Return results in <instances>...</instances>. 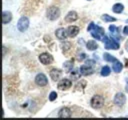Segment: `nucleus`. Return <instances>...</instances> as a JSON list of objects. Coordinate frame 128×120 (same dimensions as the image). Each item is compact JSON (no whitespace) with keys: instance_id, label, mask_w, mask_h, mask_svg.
I'll use <instances>...</instances> for the list:
<instances>
[{"instance_id":"nucleus-30","label":"nucleus","mask_w":128,"mask_h":120,"mask_svg":"<svg viewBox=\"0 0 128 120\" xmlns=\"http://www.w3.org/2000/svg\"><path fill=\"white\" fill-rule=\"evenodd\" d=\"M5 52H6V47L3 46V56H5Z\"/></svg>"},{"instance_id":"nucleus-14","label":"nucleus","mask_w":128,"mask_h":120,"mask_svg":"<svg viewBox=\"0 0 128 120\" xmlns=\"http://www.w3.org/2000/svg\"><path fill=\"white\" fill-rule=\"evenodd\" d=\"M78 33H79V28H78L77 26L72 25V26H69V27L67 28V34H68V36H70V37H75Z\"/></svg>"},{"instance_id":"nucleus-2","label":"nucleus","mask_w":128,"mask_h":120,"mask_svg":"<svg viewBox=\"0 0 128 120\" xmlns=\"http://www.w3.org/2000/svg\"><path fill=\"white\" fill-rule=\"evenodd\" d=\"M102 41L104 42L106 49H114V50H117L119 48V43L116 40H114V39H110L106 35H104V37L102 38Z\"/></svg>"},{"instance_id":"nucleus-18","label":"nucleus","mask_w":128,"mask_h":120,"mask_svg":"<svg viewBox=\"0 0 128 120\" xmlns=\"http://www.w3.org/2000/svg\"><path fill=\"white\" fill-rule=\"evenodd\" d=\"M112 10H113L114 13L119 14V13L123 12V10H124V6H123V4H121V3H116V4L113 5Z\"/></svg>"},{"instance_id":"nucleus-1","label":"nucleus","mask_w":128,"mask_h":120,"mask_svg":"<svg viewBox=\"0 0 128 120\" xmlns=\"http://www.w3.org/2000/svg\"><path fill=\"white\" fill-rule=\"evenodd\" d=\"M87 30H88L89 32H91V35H92L95 39H97V40H102V38H103L104 35H105L104 29H103L102 27L97 26V25L94 24L93 22H91V23L89 24Z\"/></svg>"},{"instance_id":"nucleus-31","label":"nucleus","mask_w":128,"mask_h":120,"mask_svg":"<svg viewBox=\"0 0 128 120\" xmlns=\"http://www.w3.org/2000/svg\"><path fill=\"white\" fill-rule=\"evenodd\" d=\"M126 23H128V19H127V20H126Z\"/></svg>"},{"instance_id":"nucleus-32","label":"nucleus","mask_w":128,"mask_h":120,"mask_svg":"<svg viewBox=\"0 0 128 120\" xmlns=\"http://www.w3.org/2000/svg\"><path fill=\"white\" fill-rule=\"evenodd\" d=\"M127 51H128V46H127Z\"/></svg>"},{"instance_id":"nucleus-24","label":"nucleus","mask_w":128,"mask_h":120,"mask_svg":"<svg viewBox=\"0 0 128 120\" xmlns=\"http://www.w3.org/2000/svg\"><path fill=\"white\" fill-rule=\"evenodd\" d=\"M110 72H111V70H110V68L108 66H104L101 69V75L102 76H108L110 74Z\"/></svg>"},{"instance_id":"nucleus-15","label":"nucleus","mask_w":128,"mask_h":120,"mask_svg":"<svg viewBox=\"0 0 128 120\" xmlns=\"http://www.w3.org/2000/svg\"><path fill=\"white\" fill-rule=\"evenodd\" d=\"M50 77H51L52 80H54V81L59 80V78L61 77V71H60L59 69L53 68V69L50 71Z\"/></svg>"},{"instance_id":"nucleus-9","label":"nucleus","mask_w":128,"mask_h":120,"mask_svg":"<svg viewBox=\"0 0 128 120\" xmlns=\"http://www.w3.org/2000/svg\"><path fill=\"white\" fill-rule=\"evenodd\" d=\"M93 71H94L93 65H91V64L86 63V64H84L80 67V72H81L82 75H90V74L93 73Z\"/></svg>"},{"instance_id":"nucleus-11","label":"nucleus","mask_w":128,"mask_h":120,"mask_svg":"<svg viewBox=\"0 0 128 120\" xmlns=\"http://www.w3.org/2000/svg\"><path fill=\"white\" fill-rule=\"evenodd\" d=\"M55 35H56V37H57L59 40H61V41L65 40L66 37L68 36L67 30H65L64 28H58V29L55 31Z\"/></svg>"},{"instance_id":"nucleus-5","label":"nucleus","mask_w":128,"mask_h":120,"mask_svg":"<svg viewBox=\"0 0 128 120\" xmlns=\"http://www.w3.org/2000/svg\"><path fill=\"white\" fill-rule=\"evenodd\" d=\"M28 27H29V19L26 16H22L17 22L18 30L21 31V32H24V31H26L28 29Z\"/></svg>"},{"instance_id":"nucleus-21","label":"nucleus","mask_w":128,"mask_h":120,"mask_svg":"<svg viewBox=\"0 0 128 120\" xmlns=\"http://www.w3.org/2000/svg\"><path fill=\"white\" fill-rule=\"evenodd\" d=\"M103 58H104V60H105V61H107V62H115V61L117 60V59H116L114 56L110 55L109 53H104Z\"/></svg>"},{"instance_id":"nucleus-16","label":"nucleus","mask_w":128,"mask_h":120,"mask_svg":"<svg viewBox=\"0 0 128 120\" xmlns=\"http://www.w3.org/2000/svg\"><path fill=\"white\" fill-rule=\"evenodd\" d=\"M12 20V14L9 11H4L2 14V22L3 24H7Z\"/></svg>"},{"instance_id":"nucleus-8","label":"nucleus","mask_w":128,"mask_h":120,"mask_svg":"<svg viewBox=\"0 0 128 120\" xmlns=\"http://www.w3.org/2000/svg\"><path fill=\"white\" fill-rule=\"evenodd\" d=\"M126 102V96L121 93V92H118L115 97H114V103L117 105V106H123Z\"/></svg>"},{"instance_id":"nucleus-3","label":"nucleus","mask_w":128,"mask_h":120,"mask_svg":"<svg viewBox=\"0 0 128 120\" xmlns=\"http://www.w3.org/2000/svg\"><path fill=\"white\" fill-rule=\"evenodd\" d=\"M90 104L94 109H99L104 105V98L100 95H94L91 98Z\"/></svg>"},{"instance_id":"nucleus-17","label":"nucleus","mask_w":128,"mask_h":120,"mask_svg":"<svg viewBox=\"0 0 128 120\" xmlns=\"http://www.w3.org/2000/svg\"><path fill=\"white\" fill-rule=\"evenodd\" d=\"M109 30H110V33L112 36L116 37V38H120V35H119V28L116 27L115 25H110L109 26Z\"/></svg>"},{"instance_id":"nucleus-12","label":"nucleus","mask_w":128,"mask_h":120,"mask_svg":"<svg viewBox=\"0 0 128 120\" xmlns=\"http://www.w3.org/2000/svg\"><path fill=\"white\" fill-rule=\"evenodd\" d=\"M71 115H72V112L67 107H64V108L60 109V111L58 112V116L60 118H69V117H71Z\"/></svg>"},{"instance_id":"nucleus-10","label":"nucleus","mask_w":128,"mask_h":120,"mask_svg":"<svg viewBox=\"0 0 128 120\" xmlns=\"http://www.w3.org/2000/svg\"><path fill=\"white\" fill-rule=\"evenodd\" d=\"M71 85H72V82H71V80L64 78V79H62V80H60V81L58 82V85H57V87H58L60 90H65V89H68V88H70V87H71Z\"/></svg>"},{"instance_id":"nucleus-33","label":"nucleus","mask_w":128,"mask_h":120,"mask_svg":"<svg viewBox=\"0 0 128 120\" xmlns=\"http://www.w3.org/2000/svg\"><path fill=\"white\" fill-rule=\"evenodd\" d=\"M88 1H89V0H88Z\"/></svg>"},{"instance_id":"nucleus-29","label":"nucleus","mask_w":128,"mask_h":120,"mask_svg":"<svg viewBox=\"0 0 128 120\" xmlns=\"http://www.w3.org/2000/svg\"><path fill=\"white\" fill-rule=\"evenodd\" d=\"M125 91L128 93V79H126V87H125Z\"/></svg>"},{"instance_id":"nucleus-23","label":"nucleus","mask_w":128,"mask_h":120,"mask_svg":"<svg viewBox=\"0 0 128 120\" xmlns=\"http://www.w3.org/2000/svg\"><path fill=\"white\" fill-rule=\"evenodd\" d=\"M63 67H64V69H65L67 72H69V71L73 68V62H72V61H66V62L63 64Z\"/></svg>"},{"instance_id":"nucleus-19","label":"nucleus","mask_w":128,"mask_h":120,"mask_svg":"<svg viewBox=\"0 0 128 120\" xmlns=\"http://www.w3.org/2000/svg\"><path fill=\"white\" fill-rule=\"evenodd\" d=\"M86 47H87V49L88 50H95V49H97L98 48V45H97V43H96V41H94V40H89L87 43H86Z\"/></svg>"},{"instance_id":"nucleus-20","label":"nucleus","mask_w":128,"mask_h":120,"mask_svg":"<svg viewBox=\"0 0 128 120\" xmlns=\"http://www.w3.org/2000/svg\"><path fill=\"white\" fill-rule=\"evenodd\" d=\"M113 71L114 72H116V73H119L121 70H122V68H123V65H122V63L120 62V61H118V60H116L115 62H114V64H113Z\"/></svg>"},{"instance_id":"nucleus-28","label":"nucleus","mask_w":128,"mask_h":120,"mask_svg":"<svg viewBox=\"0 0 128 120\" xmlns=\"http://www.w3.org/2000/svg\"><path fill=\"white\" fill-rule=\"evenodd\" d=\"M123 32H124V34H125V35H128V26H125V27H124Z\"/></svg>"},{"instance_id":"nucleus-6","label":"nucleus","mask_w":128,"mask_h":120,"mask_svg":"<svg viewBox=\"0 0 128 120\" xmlns=\"http://www.w3.org/2000/svg\"><path fill=\"white\" fill-rule=\"evenodd\" d=\"M35 83H36L38 86H41V87L47 85L48 80H47V77L45 76V74H43V73L37 74L36 77H35Z\"/></svg>"},{"instance_id":"nucleus-22","label":"nucleus","mask_w":128,"mask_h":120,"mask_svg":"<svg viewBox=\"0 0 128 120\" xmlns=\"http://www.w3.org/2000/svg\"><path fill=\"white\" fill-rule=\"evenodd\" d=\"M102 20H104L105 22H114V21H116V18H114L112 16H109L108 14H103L102 15Z\"/></svg>"},{"instance_id":"nucleus-4","label":"nucleus","mask_w":128,"mask_h":120,"mask_svg":"<svg viewBox=\"0 0 128 120\" xmlns=\"http://www.w3.org/2000/svg\"><path fill=\"white\" fill-rule=\"evenodd\" d=\"M59 16H60V10H59L58 7L51 6V7L48 8V10H47V17H48V19L53 21V20L58 19Z\"/></svg>"},{"instance_id":"nucleus-26","label":"nucleus","mask_w":128,"mask_h":120,"mask_svg":"<svg viewBox=\"0 0 128 120\" xmlns=\"http://www.w3.org/2000/svg\"><path fill=\"white\" fill-rule=\"evenodd\" d=\"M56 98H57V93H56L55 91H52V92L49 94V100H50V101H54Z\"/></svg>"},{"instance_id":"nucleus-25","label":"nucleus","mask_w":128,"mask_h":120,"mask_svg":"<svg viewBox=\"0 0 128 120\" xmlns=\"http://www.w3.org/2000/svg\"><path fill=\"white\" fill-rule=\"evenodd\" d=\"M70 48H71V44H70L69 42H66V43H64V45L62 46V50H63V52H66V51H68Z\"/></svg>"},{"instance_id":"nucleus-7","label":"nucleus","mask_w":128,"mask_h":120,"mask_svg":"<svg viewBox=\"0 0 128 120\" xmlns=\"http://www.w3.org/2000/svg\"><path fill=\"white\" fill-rule=\"evenodd\" d=\"M39 60H40V62L42 64L48 65V64L53 62V57L49 53H42V54L39 55Z\"/></svg>"},{"instance_id":"nucleus-13","label":"nucleus","mask_w":128,"mask_h":120,"mask_svg":"<svg viewBox=\"0 0 128 120\" xmlns=\"http://www.w3.org/2000/svg\"><path fill=\"white\" fill-rule=\"evenodd\" d=\"M78 19V14L75 11H70L68 14L65 16V21L66 22H74Z\"/></svg>"},{"instance_id":"nucleus-27","label":"nucleus","mask_w":128,"mask_h":120,"mask_svg":"<svg viewBox=\"0 0 128 120\" xmlns=\"http://www.w3.org/2000/svg\"><path fill=\"white\" fill-rule=\"evenodd\" d=\"M85 58H86V54H85V53H81V54L77 57V59H78L79 61H82V60L85 59Z\"/></svg>"}]
</instances>
